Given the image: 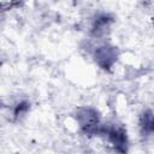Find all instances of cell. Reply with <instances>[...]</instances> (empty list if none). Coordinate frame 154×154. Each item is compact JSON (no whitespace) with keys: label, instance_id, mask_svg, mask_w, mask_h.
Instances as JSON below:
<instances>
[{"label":"cell","instance_id":"obj_1","mask_svg":"<svg viewBox=\"0 0 154 154\" xmlns=\"http://www.w3.org/2000/svg\"><path fill=\"white\" fill-rule=\"evenodd\" d=\"M77 122L85 134L93 135L99 131V116L93 108H81L77 112Z\"/></svg>","mask_w":154,"mask_h":154},{"label":"cell","instance_id":"obj_2","mask_svg":"<svg viewBox=\"0 0 154 154\" xmlns=\"http://www.w3.org/2000/svg\"><path fill=\"white\" fill-rule=\"evenodd\" d=\"M97 134L107 136L108 141L114 146V148L119 152L126 150V132L123 128L117 125H111L106 128H99Z\"/></svg>","mask_w":154,"mask_h":154},{"label":"cell","instance_id":"obj_3","mask_svg":"<svg viewBox=\"0 0 154 154\" xmlns=\"http://www.w3.org/2000/svg\"><path fill=\"white\" fill-rule=\"evenodd\" d=\"M116 59H117V51L112 46L103 45L95 49V60L103 69L111 67L112 64L116 61Z\"/></svg>","mask_w":154,"mask_h":154},{"label":"cell","instance_id":"obj_4","mask_svg":"<svg viewBox=\"0 0 154 154\" xmlns=\"http://www.w3.org/2000/svg\"><path fill=\"white\" fill-rule=\"evenodd\" d=\"M140 126H141L142 132L154 134V114L150 111H147L141 116Z\"/></svg>","mask_w":154,"mask_h":154}]
</instances>
